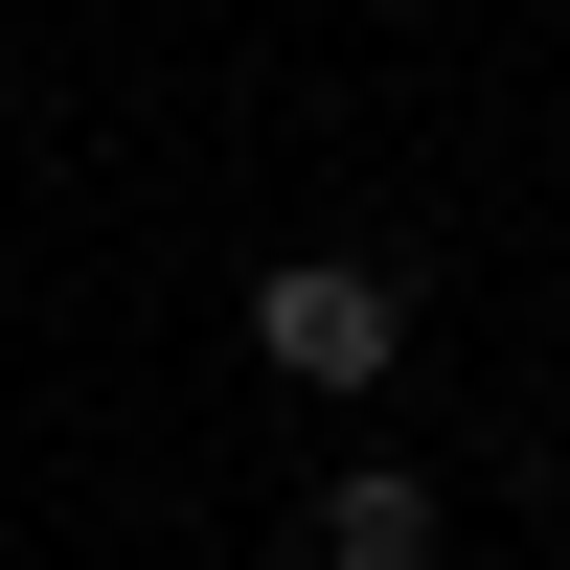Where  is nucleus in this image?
Wrapping results in <instances>:
<instances>
[{
	"label": "nucleus",
	"instance_id": "f257e3e1",
	"mask_svg": "<svg viewBox=\"0 0 570 570\" xmlns=\"http://www.w3.org/2000/svg\"><path fill=\"white\" fill-rule=\"evenodd\" d=\"M252 343L297 365V389H389V365H411V297H389L365 252H274V274H252Z\"/></svg>",
	"mask_w": 570,
	"mask_h": 570
},
{
	"label": "nucleus",
	"instance_id": "f03ea898",
	"mask_svg": "<svg viewBox=\"0 0 570 570\" xmlns=\"http://www.w3.org/2000/svg\"><path fill=\"white\" fill-rule=\"evenodd\" d=\"M320 570H434V480H411V456L320 480Z\"/></svg>",
	"mask_w": 570,
	"mask_h": 570
}]
</instances>
